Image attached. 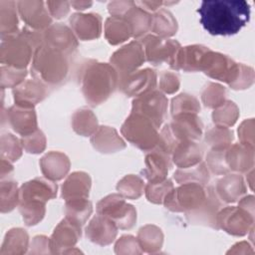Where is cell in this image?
I'll return each instance as SVG.
<instances>
[{
  "label": "cell",
  "mask_w": 255,
  "mask_h": 255,
  "mask_svg": "<svg viewBox=\"0 0 255 255\" xmlns=\"http://www.w3.org/2000/svg\"><path fill=\"white\" fill-rule=\"evenodd\" d=\"M159 88L164 93L173 94L179 88V79L175 73L163 71L159 78Z\"/></svg>",
  "instance_id": "f5cc1de1"
},
{
  "label": "cell",
  "mask_w": 255,
  "mask_h": 255,
  "mask_svg": "<svg viewBox=\"0 0 255 255\" xmlns=\"http://www.w3.org/2000/svg\"><path fill=\"white\" fill-rule=\"evenodd\" d=\"M91 188V177L84 171L70 174L62 185V197L65 200L88 198Z\"/></svg>",
  "instance_id": "f546056e"
},
{
  "label": "cell",
  "mask_w": 255,
  "mask_h": 255,
  "mask_svg": "<svg viewBox=\"0 0 255 255\" xmlns=\"http://www.w3.org/2000/svg\"><path fill=\"white\" fill-rule=\"evenodd\" d=\"M137 41H139L143 48L145 60L153 66H159L166 63L171 68L174 64L176 55L181 48L176 40L161 38L156 35L146 34Z\"/></svg>",
  "instance_id": "ba28073f"
},
{
  "label": "cell",
  "mask_w": 255,
  "mask_h": 255,
  "mask_svg": "<svg viewBox=\"0 0 255 255\" xmlns=\"http://www.w3.org/2000/svg\"><path fill=\"white\" fill-rule=\"evenodd\" d=\"M22 142L13 134L5 133L1 137V156L16 161L22 154Z\"/></svg>",
  "instance_id": "c3c4849f"
},
{
  "label": "cell",
  "mask_w": 255,
  "mask_h": 255,
  "mask_svg": "<svg viewBox=\"0 0 255 255\" xmlns=\"http://www.w3.org/2000/svg\"><path fill=\"white\" fill-rule=\"evenodd\" d=\"M145 167L141 174L149 181H161L166 178L168 168L170 167V155L155 145L152 149L146 151Z\"/></svg>",
  "instance_id": "ffe728a7"
},
{
  "label": "cell",
  "mask_w": 255,
  "mask_h": 255,
  "mask_svg": "<svg viewBox=\"0 0 255 255\" xmlns=\"http://www.w3.org/2000/svg\"><path fill=\"white\" fill-rule=\"evenodd\" d=\"M253 147L243 143L230 145L226 152V163L229 170L247 172L253 168Z\"/></svg>",
  "instance_id": "83f0119b"
},
{
  "label": "cell",
  "mask_w": 255,
  "mask_h": 255,
  "mask_svg": "<svg viewBox=\"0 0 255 255\" xmlns=\"http://www.w3.org/2000/svg\"><path fill=\"white\" fill-rule=\"evenodd\" d=\"M253 221V213L241 206H226L218 211L216 216L218 228H222L232 235L246 234Z\"/></svg>",
  "instance_id": "7c38bea8"
},
{
  "label": "cell",
  "mask_w": 255,
  "mask_h": 255,
  "mask_svg": "<svg viewBox=\"0 0 255 255\" xmlns=\"http://www.w3.org/2000/svg\"><path fill=\"white\" fill-rule=\"evenodd\" d=\"M133 4L134 1H112L108 5V10L112 16L122 17Z\"/></svg>",
  "instance_id": "11a10c76"
},
{
  "label": "cell",
  "mask_w": 255,
  "mask_h": 255,
  "mask_svg": "<svg viewBox=\"0 0 255 255\" xmlns=\"http://www.w3.org/2000/svg\"><path fill=\"white\" fill-rule=\"evenodd\" d=\"M167 111V99L158 90H151L132 101L131 112L138 113L151 120L160 128Z\"/></svg>",
  "instance_id": "8fae6325"
},
{
  "label": "cell",
  "mask_w": 255,
  "mask_h": 255,
  "mask_svg": "<svg viewBox=\"0 0 255 255\" xmlns=\"http://www.w3.org/2000/svg\"><path fill=\"white\" fill-rule=\"evenodd\" d=\"M122 17H124L131 26L132 37L136 40L145 36L150 30L152 15L139 7L135 2Z\"/></svg>",
  "instance_id": "1f68e13d"
},
{
  "label": "cell",
  "mask_w": 255,
  "mask_h": 255,
  "mask_svg": "<svg viewBox=\"0 0 255 255\" xmlns=\"http://www.w3.org/2000/svg\"><path fill=\"white\" fill-rule=\"evenodd\" d=\"M70 4L76 10H85V9L89 8L90 6H92L93 2H91V1H71Z\"/></svg>",
  "instance_id": "680465c9"
},
{
  "label": "cell",
  "mask_w": 255,
  "mask_h": 255,
  "mask_svg": "<svg viewBox=\"0 0 255 255\" xmlns=\"http://www.w3.org/2000/svg\"><path fill=\"white\" fill-rule=\"evenodd\" d=\"M13 96L15 104L34 107L46 98V85L36 79L26 80L13 89Z\"/></svg>",
  "instance_id": "cb8c5ba5"
},
{
  "label": "cell",
  "mask_w": 255,
  "mask_h": 255,
  "mask_svg": "<svg viewBox=\"0 0 255 255\" xmlns=\"http://www.w3.org/2000/svg\"><path fill=\"white\" fill-rule=\"evenodd\" d=\"M27 75L26 69H17L9 66L1 67V87L4 88H16L24 82Z\"/></svg>",
  "instance_id": "f907efd6"
},
{
  "label": "cell",
  "mask_w": 255,
  "mask_h": 255,
  "mask_svg": "<svg viewBox=\"0 0 255 255\" xmlns=\"http://www.w3.org/2000/svg\"><path fill=\"white\" fill-rule=\"evenodd\" d=\"M173 177L175 181L179 184L186 182H197L205 186L208 185L210 175L206 163L200 161L197 164H194L189 167L178 168L174 172Z\"/></svg>",
  "instance_id": "d590c367"
},
{
  "label": "cell",
  "mask_w": 255,
  "mask_h": 255,
  "mask_svg": "<svg viewBox=\"0 0 255 255\" xmlns=\"http://www.w3.org/2000/svg\"><path fill=\"white\" fill-rule=\"evenodd\" d=\"M239 115L237 106L230 101H226L223 105L216 108L212 114V119L216 126L230 127L235 124Z\"/></svg>",
  "instance_id": "7bdbcfd3"
},
{
  "label": "cell",
  "mask_w": 255,
  "mask_h": 255,
  "mask_svg": "<svg viewBox=\"0 0 255 255\" xmlns=\"http://www.w3.org/2000/svg\"><path fill=\"white\" fill-rule=\"evenodd\" d=\"M144 60V51L139 41H131L113 54L111 64L120 77L136 71Z\"/></svg>",
  "instance_id": "4fadbf2b"
},
{
  "label": "cell",
  "mask_w": 255,
  "mask_h": 255,
  "mask_svg": "<svg viewBox=\"0 0 255 255\" xmlns=\"http://www.w3.org/2000/svg\"><path fill=\"white\" fill-rule=\"evenodd\" d=\"M13 172V165L11 161L1 156V179L4 180L5 176H9Z\"/></svg>",
  "instance_id": "6f0895ef"
},
{
  "label": "cell",
  "mask_w": 255,
  "mask_h": 255,
  "mask_svg": "<svg viewBox=\"0 0 255 255\" xmlns=\"http://www.w3.org/2000/svg\"><path fill=\"white\" fill-rule=\"evenodd\" d=\"M117 230L118 227L114 221L109 217L98 213L86 227V236L94 243L108 245L115 240Z\"/></svg>",
  "instance_id": "603a6c76"
},
{
  "label": "cell",
  "mask_w": 255,
  "mask_h": 255,
  "mask_svg": "<svg viewBox=\"0 0 255 255\" xmlns=\"http://www.w3.org/2000/svg\"><path fill=\"white\" fill-rule=\"evenodd\" d=\"M172 117V122L168 124V127L177 142L183 140L196 141L201 138L203 125L196 114L181 113Z\"/></svg>",
  "instance_id": "9a60e30c"
},
{
  "label": "cell",
  "mask_w": 255,
  "mask_h": 255,
  "mask_svg": "<svg viewBox=\"0 0 255 255\" xmlns=\"http://www.w3.org/2000/svg\"><path fill=\"white\" fill-rule=\"evenodd\" d=\"M158 127L148 118L130 112L122 126L123 135L133 145L143 151L152 149L158 142Z\"/></svg>",
  "instance_id": "5b68a950"
},
{
  "label": "cell",
  "mask_w": 255,
  "mask_h": 255,
  "mask_svg": "<svg viewBox=\"0 0 255 255\" xmlns=\"http://www.w3.org/2000/svg\"><path fill=\"white\" fill-rule=\"evenodd\" d=\"M45 3L50 15L56 19L66 17L71 7L70 2L68 1H46Z\"/></svg>",
  "instance_id": "db71d44e"
},
{
  "label": "cell",
  "mask_w": 255,
  "mask_h": 255,
  "mask_svg": "<svg viewBox=\"0 0 255 255\" xmlns=\"http://www.w3.org/2000/svg\"><path fill=\"white\" fill-rule=\"evenodd\" d=\"M105 36L112 45L125 42L132 36V29L124 17L111 16L105 23Z\"/></svg>",
  "instance_id": "d6a6232c"
},
{
  "label": "cell",
  "mask_w": 255,
  "mask_h": 255,
  "mask_svg": "<svg viewBox=\"0 0 255 255\" xmlns=\"http://www.w3.org/2000/svg\"><path fill=\"white\" fill-rule=\"evenodd\" d=\"M200 111V105L196 98L188 94H180L171 101L172 116L181 113L197 114Z\"/></svg>",
  "instance_id": "7dc6e473"
},
{
  "label": "cell",
  "mask_w": 255,
  "mask_h": 255,
  "mask_svg": "<svg viewBox=\"0 0 255 255\" xmlns=\"http://www.w3.org/2000/svg\"><path fill=\"white\" fill-rule=\"evenodd\" d=\"M150 30L158 37L168 38L176 33L177 21L169 10L161 7L152 15Z\"/></svg>",
  "instance_id": "e575fe53"
},
{
  "label": "cell",
  "mask_w": 255,
  "mask_h": 255,
  "mask_svg": "<svg viewBox=\"0 0 255 255\" xmlns=\"http://www.w3.org/2000/svg\"><path fill=\"white\" fill-rule=\"evenodd\" d=\"M1 212H9L19 205V189L17 183L12 180L1 182L0 187Z\"/></svg>",
  "instance_id": "60d3db41"
},
{
  "label": "cell",
  "mask_w": 255,
  "mask_h": 255,
  "mask_svg": "<svg viewBox=\"0 0 255 255\" xmlns=\"http://www.w3.org/2000/svg\"><path fill=\"white\" fill-rule=\"evenodd\" d=\"M17 8L26 26L32 29L44 31L52 25V17L43 1H17Z\"/></svg>",
  "instance_id": "e0dca14e"
},
{
  "label": "cell",
  "mask_w": 255,
  "mask_h": 255,
  "mask_svg": "<svg viewBox=\"0 0 255 255\" xmlns=\"http://www.w3.org/2000/svg\"><path fill=\"white\" fill-rule=\"evenodd\" d=\"M57 184L48 178L36 177L19 188V211L26 225L40 222L46 212V202L57 195Z\"/></svg>",
  "instance_id": "7a4b0ae2"
},
{
  "label": "cell",
  "mask_w": 255,
  "mask_h": 255,
  "mask_svg": "<svg viewBox=\"0 0 255 255\" xmlns=\"http://www.w3.org/2000/svg\"><path fill=\"white\" fill-rule=\"evenodd\" d=\"M242 69L243 64H237L227 55L209 50L202 59L200 71L212 79L225 82L233 89Z\"/></svg>",
  "instance_id": "8992f818"
},
{
  "label": "cell",
  "mask_w": 255,
  "mask_h": 255,
  "mask_svg": "<svg viewBox=\"0 0 255 255\" xmlns=\"http://www.w3.org/2000/svg\"><path fill=\"white\" fill-rule=\"evenodd\" d=\"M139 7L143 8L148 12H155L163 5L162 1H137L135 2Z\"/></svg>",
  "instance_id": "9f6ffc18"
},
{
  "label": "cell",
  "mask_w": 255,
  "mask_h": 255,
  "mask_svg": "<svg viewBox=\"0 0 255 255\" xmlns=\"http://www.w3.org/2000/svg\"><path fill=\"white\" fill-rule=\"evenodd\" d=\"M42 173L51 180L62 179L70 169V160L66 154L59 151H50L40 160Z\"/></svg>",
  "instance_id": "4316f807"
},
{
  "label": "cell",
  "mask_w": 255,
  "mask_h": 255,
  "mask_svg": "<svg viewBox=\"0 0 255 255\" xmlns=\"http://www.w3.org/2000/svg\"><path fill=\"white\" fill-rule=\"evenodd\" d=\"M200 24L211 35L237 34L250 19V4L245 0H203L197 9Z\"/></svg>",
  "instance_id": "6da1fadb"
},
{
  "label": "cell",
  "mask_w": 255,
  "mask_h": 255,
  "mask_svg": "<svg viewBox=\"0 0 255 255\" xmlns=\"http://www.w3.org/2000/svg\"><path fill=\"white\" fill-rule=\"evenodd\" d=\"M162 232L161 230L153 225H146L138 231L139 245L142 247H153L160 248L162 244Z\"/></svg>",
  "instance_id": "681fc988"
},
{
  "label": "cell",
  "mask_w": 255,
  "mask_h": 255,
  "mask_svg": "<svg viewBox=\"0 0 255 255\" xmlns=\"http://www.w3.org/2000/svg\"><path fill=\"white\" fill-rule=\"evenodd\" d=\"M144 187L143 180L134 174L126 175L117 184L119 193L128 199H137L140 197L144 191Z\"/></svg>",
  "instance_id": "ab89813d"
},
{
  "label": "cell",
  "mask_w": 255,
  "mask_h": 255,
  "mask_svg": "<svg viewBox=\"0 0 255 255\" xmlns=\"http://www.w3.org/2000/svg\"><path fill=\"white\" fill-rule=\"evenodd\" d=\"M81 237V225L69 220L63 219L55 228L50 242V247L57 252L59 248L73 247Z\"/></svg>",
  "instance_id": "484cf974"
},
{
  "label": "cell",
  "mask_w": 255,
  "mask_h": 255,
  "mask_svg": "<svg viewBox=\"0 0 255 255\" xmlns=\"http://www.w3.org/2000/svg\"><path fill=\"white\" fill-rule=\"evenodd\" d=\"M229 146L212 147L207 153L206 165L208 169L214 174H226L229 171L226 163V152Z\"/></svg>",
  "instance_id": "b9f144b4"
},
{
  "label": "cell",
  "mask_w": 255,
  "mask_h": 255,
  "mask_svg": "<svg viewBox=\"0 0 255 255\" xmlns=\"http://www.w3.org/2000/svg\"><path fill=\"white\" fill-rule=\"evenodd\" d=\"M173 188L172 181L170 179H163L161 181H153L149 182L145 185L144 191L145 196L148 201L155 203V204H161L163 203V200L167 193Z\"/></svg>",
  "instance_id": "ee69618b"
},
{
  "label": "cell",
  "mask_w": 255,
  "mask_h": 255,
  "mask_svg": "<svg viewBox=\"0 0 255 255\" xmlns=\"http://www.w3.org/2000/svg\"><path fill=\"white\" fill-rule=\"evenodd\" d=\"M17 2L12 0L0 1V29L2 39L19 33Z\"/></svg>",
  "instance_id": "836d02e7"
},
{
  "label": "cell",
  "mask_w": 255,
  "mask_h": 255,
  "mask_svg": "<svg viewBox=\"0 0 255 255\" xmlns=\"http://www.w3.org/2000/svg\"><path fill=\"white\" fill-rule=\"evenodd\" d=\"M64 209L66 218L82 226L90 217L93 206L88 198H75L66 200Z\"/></svg>",
  "instance_id": "8d00e7d4"
},
{
  "label": "cell",
  "mask_w": 255,
  "mask_h": 255,
  "mask_svg": "<svg viewBox=\"0 0 255 255\" xmlns=\"http://www.w3.org/2000/svg\"><path fill=\"white\" fill-rule=\"evenodd\" d=\"M7 121L11 128L21 135L37 130V117L32 106L15 104L7 111Z\"/></svg>",
  "instance_id": "d6986e66"
},
{
  "label": "cell",
  "mask_w": 255,
  "mask_h": 255,
  "mask_svg": "<svg viewBox=\"0 0 255 255\" xmlns=\"http://www.w3.org/2000/svg\"><path fill=\"white\" fill-rule=\"evenodd\" d=\"M206 192L207 195L204 201L197 208L186 212V219L190 224H200L219 229L216 216L219 209L223 206V203L218 199L211 185H208Z\"/></svg>",
  "instance_id": "2e32d148"
},
{
  "label": "cell",
  "mask_w": 255,
  "mask_h": 255,
  "mask_svg": "<svg viewBox=\"0 0 255 255\" xmlns=\"http://www.w3.org/2000/svg\"><path fill=\"white\" fill-rule=\"evenodd\" d=\"M21 142L23 148L29 153H39L45 149L46 145V138L44 133L37 129L32 133L27 135H22Z\"/></svg>",
  "instance_id": "816d5d0a"
},
{
  "label": "cell",
  "mask_w": 255,
  "mask_h": 255,
  "mask_svg": "<svg viewBox=\"0 0 255 255\" xmlns=\"http://www.w3.org/2000/svg\"><path fill=\"white\" fill-rule=\"evenodd\" d=\"M74 130L84 136L94 134L98 129V121L92 111L82 108L76 111L72 117Z\"/></svg>",
  "instance_id": "74e56055"
},
{
  "label": "cell",
  "mask_w": 255,
  "mask_h": 255,
  "mask_svg": "<svg viewBox=\"0 0 255 255\" xmlns=\"http://www.w3.org/2000/svg\"><path fill=\"white\" fill-rule=\"evenodd\" d=\"M207 195L204 186L197 182L182 183L172 188L163 200L166 209L173 212H188L197 208Z\"/></svg>",
  "instance_id": "52a82bcc"
},
{
  "label": "cell",
  "mask_w": 255,
  "mask_h": 255,
  "mask_svg": "<svg viewBox=\"0 0 255 255\" xmlns=\"http://www.w3.org/2000/svg\"><path fill=\"white\" fill-rule=\"evenodd\" d=\"M91 142L97 150L103 153L116 152L126 147L125 141L119 136L117 130L107 126L98 128L91 137Z\"/></svg>",
  "instance_id": "f1b7e54d"
},
{
  "label": "cell",
  "mask_w": 255,
  "mask_h": 255,
  "mask_svg": "<svg viewBox=\"0 0 255 255\" xmlns=\"http://www.w3.org/2000/svg\"><path fill=\"white\" fill-rule=\"evenodd\" d=\"M69 65L67 56L45 43L34 52L31 75L48 86H59L67 78Z\"/></svg>",
  "instance_id": "277c9868"
},
{
  "label": "cell",
  "mask_w": 255,
  "mask_h": 255,
  "mask_svg": "<svg viewBox=\"0 0 255 255\" xmlns=\"http://www.w3.org/2000/svg\"><path fill=\"white\" fill-rule=\"evenodd\" d=\"M225 96L224 87L218 84L208 83L202 92L201 99L206 108L216 109L225 103Z\"/></svg>",
  "instance_id": "f6af8a7d"
},
{
  "label": "cell",
  "mask_w": 255,
  "mask_h": 255,
  "mask_svg": "<svg viewBox=\"0 0 255 255\" xmlns=\"http://www.w3.org/2000/svg\"><path fill=\"white\" fill-rule=\"evenodd\" d=\"M118 82L116 69L108 63L92 61L87 63L81 73L82 93L93 107L105 102L116 90Z\"/></svg>",
  "instance_id": "3957f363"
},
{
  "label": "cell",
  "mask_w": 255,
  "mask_h": 255,
  "mask_svg": "<svg viewBox=\"0 0 255 255\" xmlns=\"http://www.w3.org/2000/svg\"><path fill=\"white\" fill-rule=\"evenodd\" d=\"M233 140V132L226 127L216 126L206 131L205 142L212 147L229 146Z\"/></svg>",
  "instance_id": "bcb514c9"
},
{
  "label": "cell",
  "mask_w": 255,
  "mask_h": 255,
  "mask_svg": "<svg viewBox=\"0 0 255 255\" xmlns=\"http://www.w3.org/2000/svg\"><path fill=\"white\" fill-rule=\"evenodd\" d=\"M69 22L72 31L80 40H93L101 35L102 18L97 13H75Z\"/></svg>",
  "instance_id": "7402d4cb"
},
{
  "label": "cell",
  "mask_w": 255,
  "mask_h": 255,
  "mask_svg": "<svg viewBox=\"0 0 255 255\" xmlns=\"http://www.w3.org/2000/svg\"><path fill=\"white\" fill-rule=\"evenodd\" d=\"M118 86L127 97H138L155 89L156 73L151 69L136 70L120 76Z\"/></svg>",
  "instance_id": "5bb4252c"
},
{
  "label": "cell",
  "mask_w": 255,
  "mask_h": 255,
  "mask_svg": "<svg viewBox=\"0 0 255 255\" xmlns=\"http://www.w3.org/2000/svg\"><path fill=\"white\" fill-rule=\"evenodd\" d=\"M210 185L223 204L238 201L246 192L243 177L239 174H224L223 177Z\"/></svg>",
  "instance_id": "44dd1931"
},
{
  "label": "cell",
  "mask_w": 255,
  "mask_h": 255,
  "mask_svg": "<svg viewBox=\"0 0 255 255\" xmlns=\"http://www.w3.org/2000/svg\"><path fill=\"white\" fill-rule=\"evenodd\" d=\"M97 212L109 217L118 228L130 229L136 221L135 208L127 203L121 194H110L97 204Z\"/></svg>",
  "instance_id": "9c48e42d"
},
{
  "label": "cell",
  "mask_w": 255,
  "mask_h": 255,
  "mask_svg": "<svg viewBox=\"0 0 255 255\" xmlns=\"http://www.w3.org/2000/svg\"><path fill=\"white\" fill-rule=\"evenodd\" d=\"M28 244V234L22 228H13L6 233L4 242L2 244L1 254H17L25 252Z\"/></svg>",
  "instance_id": "f35d334b"
},
{
  "label": "cell",
  "mask_w": 255,
  "mask_h": 255,
  "mask_svg": "<svg viewBox=\"0 0 255 255\" xmlns=\"http://www.w3.org/2000/svg\"><path fill=\"white\" fill-rule=\"evenodd\" d=\"M43 43L66 56L73 54L78 47V41L72 29L62 23L52 24L44 30Z\"/></svg>",
  "instance_id": "ac0fdd59"
},
{
  "label": "cell",
  "mask_w": 255,
  "mask_h": 255,
  "mask_svg": "<svg viewBox=\"0 0 255 255\" xmlns=\"http://www.w3.org/2000/svg\"><path fill=\"white\" fill-rule=\"evenodd\" d=\"M202 150L196 141L183 140L176 144L171 159L179 168H185L201 161Z\"/></svg>",
  "instance_id": "4dcf8cb0"
},
{
  "label": "cell",
  "mask_w": 255,
  "mask_h": 255,
  "mask_svg": "<svg viewBox=\"0 0 255 255\" xmlns=\"http://www.w3.org/2000/svg\"><path fill=\"white\" fill-rule=\"evenodd\" d=\"M209 50L210 49L208 47L203 45H191L183 48L181 47L171 68L174 70H183L185 72L200 71L202 59Z\"/></svg>",
  "instance_id": "d4e9b609"
},
{
  "label": "cell",
  "mask_w": 255,
  "mask_h": 255,
  "mask_svg": "<svg viewBox=\"0 0 255 255\" xmlns=\"http://www.w3.org/2000/svg\"><path fill=\"white\" fill-rule=\"evenodd\" d=\"M35 48L20 33L2 39L0 60L3 65L25 69L33 57Z\"/></svg>",
  "instance_id": "30bf717a"
}]
</instances>
